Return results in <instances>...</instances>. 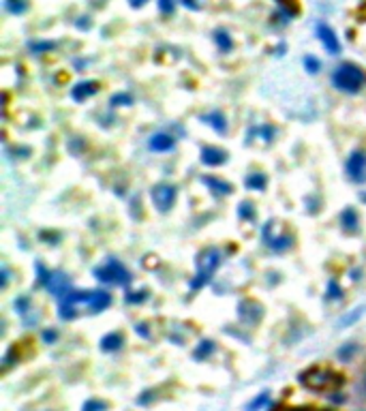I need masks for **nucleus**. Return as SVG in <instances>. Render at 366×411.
<instances>
[{
  "label": "nucleus",
  "mask_w": 366,
  "mask_h": 411,
  "mask_svg": "<svg viewBox=\"0 0 366 411\" xmlns=\"http://www.w3.org/2000/svg\"><path fill=\"white\" fill-rule=\"evenodd\" d=\"M56 336H58V334H56L54 330H45V332H43V341H45V343H52V341H56Z\"/></svg>",
  "instance_id": "35"
},
{
  "label": "nucleus",
  "mask_w": 366,
  "mask_h": 411,
  "mask_svg": "<svg viewBox=\"0 0 366 411\" xmlns=\"http://www.w3.org/2000/svg\"><path fill=\"white\" fill-rule=\"evenodd\" d=\"M173 137L167 135V133H158V135H152L150 140V148L156 150V152H165V150H171L173 148Z\"/></svg>",
  "instance_id": "13"
},
{
  "label": "nucleus",
  "mask_w": 366,
  "mask_h": 411,
  "mask_svg": "<svg viewBox=\"0 0 366 411\" xmlns=\"http://www.w3.org/2000/svg\"><path fill=\"white\" fill-rule=\"evenodd\" d=\"M37 270H39V281L50 289V294L54 296H62V294H69L71 289H69V279H67V274H62V272H47L41 263L37 265Z\"/></svg>",
  "instance_id": "5"
},
{
  "label": "nucleus",
  "mask_w": 366,
  "mask_h": 411,
  "mask_svg": "<svg viewBox=\"0 0 366 411\" xmlns=\"http://www.w3.org/2000/svg\"><path fill=\"white\" fill-rule=\"evenodd\" d=\"M158 9L163 13H171L173 11V0H158Z\"/></svg>",
  "instance_id": "31"
},
{
  "label": "nucleus",
  "mask_w": 366,
  "mask_h": 411,
  "mask_svg": "<svg viewBox=\"0 0 366 411\" xmlns=\"http://www.w3.org/2000/svg\"><path fill=\"white\" fill-rule=\"evenodd\" d=\"M347 174L353 182H364L366 180V152H353L347 161Z\"/></svg>",
  "instance_id": "7"
},
{
  "label": "nucleus",
  "mask_w": 366,
  "mask_h": 411,
  "mask_svg": "<svg viewBox=\"0 0 366 411\" xmlns=\"http://www.w3.org/2000/svg\"><path fill=\"white\" fill-rule=\"evenodd\" d=\"M238 309H240V317L246 319V321H257L261 317V306L255 304V302H251V300H244Z\"/></svg>",
  "instance_id": "12"
},
{
  "label": "nucleus",
  "mask_w": 366,
  "mask_h": 411,
  "mask_svg": "<svg viewBox=\"0 0 366 411\" xmlns=\"http://www.w3.org/2000/svg\"><path fill=\"white\" fill-rule=\"evenodd\" d=\"M152 201L161 212H167L173 206V201H176V187H171V184H158V187L152 189Z\"/></svg>",
  "instance_id": "6"
},
{
  "label": "nucleus",
  "mask_w": 366,
  "mask_h": 411,
  "mask_svg": "<svg viewBox=\"0 0 366 411\" xmlns=\"http://www.w3.org/2000/svg\"><path fill=\"white\" fill-rule=\"evenodd\" d=\"M97 90H99V84H97V82H82V84L73 86L71 96H73L75 101H84V99H88V96H92Z\"/></svg>",
  "instance_id": "10"
},
{
  "label": "nucleus",
  "mask_w": 366,
  "mask_h": 411,
  "mask_svg": "<svg viewBox=\"0 0 366 411\" xmlns=\"http://www.w3.org/2000/svg\"><path fill=\"white\" fill-rule=\"evenodd\" d=\"M107 405L103 400H86L84 402V411H105Z\"/></svg>",
  "instance_id": "27"
},
{
  "label": "nucleus",
  "mask_w": 366,
  "mask_h": 411,
  "mask_svg": "<svg viewBox=\"0 0 366 411\" xmlns=\"http://www.w3.org/2000/svg\"><path fill=\"white\" fill-rule=\"evenodd\" d=\"M5 5L11 13H24L26 11V3H24V0H7Z\"/></svg>",
  "instance_id": "24"
},
{
  "label": "nucleus",
  "mask_w": 366,
  "mask_h": 411,
  "mask_svg": "<svg viewBox=\"0 0 366 411\" xmlns=\"http://www.w3.org/2000/svg\"><path fill=\"white\" fill-rule=\"evenodd\" d=\"M152 398H154V392H144V396H139L137 402H139V405H148Z\"/></svg>",
  "instance_id": "34"
},
{
  "label": "nucleus",
  "mask_w": 366,
  "mask_h": 411,
  "mask_svg": "<svg viewBox=\"0 0 366 411\" xmlns=\"http://www.w3.org/2000/svg\"><path fill=\"white\" fill-rule=\"evenodd\" d=\"M332 82H334V86L340 88V90H345V92H360L366 77L362 73V69H357L355 64L347 62V64H340V67L334 71Z\"/></svg>",
  "instance_id": "2"
},
{
  "label": "nucleus",
  "mask_w": 366,
  "mask_h": 411,
  "mask_svg": "<svg viewBox=\"0 0 366 411\" xmlns=\"http://www.w3.org/2000/svg\"><path fill=\"white\" fill-rule=\"evenodd\" d=\"M266 240V244L270 248H274V251H285V248H289L293 244V238L291 236H278V238H264Z\"/></svg>",
  "instance_id": "16"
},
{
  "label": "nucleus",
  "mask_w": 366,
  "mask_h": 411,
  "mask_svg": "<svg viewBox=\"0 0 366 411\" xmlns=\"http://www.w3.org/2000/svg\"><path fill=\"white\" fill-rule=\"evenodd\" d=\"M223 259V255L219 248H206V251L200 255V259H197V277L193 279V283H191V287L193 289H200L204 287L208 281L212 279V272L219 268V263Z\"/></svg>",
  "instance_id": "3"
},
{
  "label": "nucleus",
  "mask_w": 366,
  "mask_h": 411,
  "mask_svg": "<svg viewBox=\"0 0 366 411\" xmlns=\"http://www.w3.org/2000/svg\"><path fill=\"white\" fill-rule=\"evenodd\" d=\"M343 296V292H340V287L336 285V281H330L328 283V298H332V300H336V298Z\"/></svg>",
  "instance_id": "29"
},
{
  "label": "nucleus",
  "mask_w": 366,
  "mask_h": 411,
  "mask_svg": "<svg viewBox=\"0 0 366 411\" xmlns=\"http://www.w3.org/2000/svg\"><path fill=\"white\" fill-rule=\"evenodd\" d=\"M204 122H208L210 126H214L219 133H225V128H227V122H225V116L219 114V111H214V114H208V116H204Z\"/></svg>",
  "instance_id": "18"
},
{
  "label": "nucleus",
  "mask_w": 366,
  "mask_h": 411,
  "mask_svg": "<svg viewBox=\"0 0 366 411\" xmlns=\"http://www.w3.org/2000/svg\"><path fill=\"white\" fill-rule=\"evenodd\" d=\"M217 43H219V47H221L223 52H229V50H232V39H229V35H227V32H223V30L217 32Z\"/></svg>",
  "instance_id": "21"
},
{
  "label": "nucleus",
  "mask_w": 366,
  "mask_h": 411,
  "mask_svg": "<svg viewBox=\"0 0 366 411\" xmlns=\"http://www.w3.org/2000/svg\"><path fill=\"white\" fill-rule=\"evenodd\" d=\"M122 334H118V332H111L107 336H103L101 338V349L103 351H116V349H120L122 347Z\"/></svg>",
  "instance_id": "14"
},
{
  "label": "nucleus",
  "mask_w": 366,
  "mask_h": 411,
  "mask_svg": "<svg viewBox=\"0 0 366 411\" xmlns=\"http://www.w3.org/2000/svg\"><path fill=\"white\" fill-rule=\"evenodd\" d=\"M109 304H111V296H109L107 292H92L90 302H88V306H90V311H92V313L105 311Z\"/></svg>",
  "instance_id": "11"
},
{
  "label": "nucleus",
  "mask_w": 366,
  "mask_h": 411,
  "mask_svg": "<svg viewBox=\"0 0 366 411\" xmlns=\"http://www.w3.org/2000/svg\"><path fill=\"white\" fill-rule=\"evenodd\" d=\"M317 35H319L321 43L325 45V50H328L330 54H338L340 43H338V39H336V35L332 32L330 26H325V24H319V26H317Z\"/></svg>",
  "instance_id": "8"
},
{
  "label": "nucleus",
  "mask_w": 366,
  "mask_h": 411,
  "mask_svg": "<svg viewBox=\"0 0 366 411\" xmlns=\"http://www.w3.org/2000/svg\"><path fill=\"white\" fill-rule=\"evenodd\" d=\"M133 103V96L131 94H114L111 96V105H131Z\"/></svg>",
  "instance_id": "25"
},
{
  "label": "nucleus",
  "mask_w": 366,
  "mask_h": 411,
  "mask_svg": "<svg viewBox=\"0 0 366 411\" xmlns=\"http://www.w3.org/2000/svg\"><path fill=\"white\" fill-rule=\"evenodd\" d=\"M94 277H97L101 283H114V285H129L131 283V272L116 259H111L105 265L97 268L94 270Z\"/></svg>",
  "instance_id": "4"
},
{
  "label": "nucleus",
  "mask_w": 366,
  "mask_h": 411,
  "mask_svg": "<svg viewBox=\"0 0 366 411\" xmlns=\"http://www.w3.org/2000/svg\"><path fill=\"white\" fill-rule=\"evenodd\" d=\"M270 400V396H268V392H261L257 398H253L251 402H249V411H257V409H261L266 405V402Z\"/></svg>",
  "instance_id": "22"
},
{
  "label": "nucleus",
  "mask_w": 366,
  "mask_h": 411,
  "mask_svg": "<svg viewBox=\"0 0 366 411\" xmlns=\"http://www.w3.org/2000/svg\"><path fill=\"white\" fill-rule=\"evenodd\" d=\"M146 5V0H131V7H141Z\"/></svg>",
  "instance_id": "38"
},
{
  "label": "nucleus",
  "mask_w": 366,
  "mask_h": 411,
  "mask_svg": "<svg viewBox=\"0 0 366 411\" xmlns=\"http://www.w3.org/2000/svg\"><path fill=\"white\" fill-rule=\"evenodd\" d=\"M212 351H214V343L212 341H202L193 356H195V360H204V358H208Z\"/></svg>",
  "instance_id": "20"
},
{
  "label": "nucleus",
  "mask_w": 366,
  "mask_h": 411,
  "mask_svg": "<svg viewBox=\"0 0 366 411\" xmlns=\"http://www.w3.org/2000/svg\"><path fill=\"white\" fill-rule=\"evenodd\" d=\"M255 133L264 137L266 142H270L274 137V128L272 126H259V128H253V131H251V135H255Z\"/></svg>",
  "instance_id": "26"
},
{
  "label": "nucleus",
  "mask_w": 366,
  "mask_h": 411,
  "mask_svg": "<svg viewBox=\"0 0 366 411\" xmlns=\"http://www.w3.org/2000/svg\"><path fill=\"white\" fill-rule=\"evenodd\" d=\"M340 223H343V227L345 229H349V231H353V229H357V214H355V210L353 208H347V210H343V214H340Z\"/></svg>",
  "instance_id": "17"
},
{
  "label": "nucleus",
  "mask_w": 366,
  "mask_h": 411,
  "mask_svg": "<svg viewBox=\"0 0 366 411\" xmlns=\"http://www.w3.org/2000/svg\"><path fill=\"white\" fill-rule=\"evenodd\" d=\"M304 67L311 71V73H317V71H319V60H317L315 56H306V58H304Z\"/></svg>",
  "instance_id": "28"
},
{
  "label": "nucleus",
  "mask_w": 366,
  "mask_h": 411,
  "mask_svg": "<svg viewBox=\"0 0 366 411\" xmlns=\"http://www.w3.org/2000/svg\"><path fill=\"white\" fill-rule=\"evenodd\" d=\"M33 50L41 54V52H47V50H54V43H50V41H47V43H35Z\"/></svg>",
  "instance_id": "32"
},
{
  "label": "nucleus",
  "mask_w": 366,
  "mask_h": 411,
  "mask_svg": "<svg viewBox=\"0 0 366 411\" xmlns=\"http://www.w3.org/2000/svg\"><path fill=\"white\" fill-rule=\"evenodd\" d=\"M238 214H240L242 219H251V216H253V206L251 204H242L240 210H238Z\"/></svg>",
  "instance_id": "30"
},
{
  "label": "nucleus",
  "mask_w": 366,
  "mask_h": 411,
  "mask_svg": "<svg viewBox=\"0 0 366 411\" xmlns=\"http://www.w3.org/2000/svg\"><path fill=\"white\" fill-rule=\"evenodd\" d=\"M182 3H185L187 7H191V9H200V5L193 3V0H182Z\"/></svg>",
  "instance_id": "36"
},
{
  "label": "nucleus",
  "mask_w": 366,
  "mask_h": 411,
  "mask_svg": "<svg viewBox=\"0 0 366 411\" xmlns=\"http://www.w3.org/2000/svg\"><path fill=\"white\" fill-rule=\"evenodd\" d=\"M266 176L264 174H251L249 178H246V187L253 189V191H261V189H266Z\"/></svg>",
  "instance_id": "19"
},
{
  "label": "nucleus",
  "mask_w": 366,
  "mask_h": 411,
  "mask_svg": "<svg viewBox=\"0 0 366 411\" xmlns=\"http://www.w3.org/2000/svg\"><path fill=\"white\" fill-rule=\"evenodd\" d=\"M300 383L306 385L308 390L315 392H330V390H338L345 383V377L334 373L332 368H323V366H315L308 368L300 375Z\"/></svg>",
  "instance_id": "1"
},
{
  "label": "nucleus",
  "mask_w": 366,
  "mask_h": 411,
  "mask_svg": "<svg viewBox=\"0 0 366 411\" xmlns=\"http://www.w3.org/2000/svg\"><path fill=\"white\" fill-rule=\"evenodd\" d=\"M126 300H129V302H144V300H146V292H141V294H129V296H126Z\"/></svg>",
  "instance_id": "33"
},
{
  "label": "nucleus",
  "mask_w": 366,
  "mask_h": 411,
  "mask_svg": "<svg viewBox=\"0 0 366 411\" xmlns=\"http://www.w3.org/2000/svg\"><path fill=\"white\" fill-rule=\"evenodd\" d=\"M135 330H137L139 334H144V336H148V330L144 328V326H135Z\"/></svg>",
  "instance_id": "37"
},
{
  "label": "nucleus",
  "mask_w": 366,
  "mask_h": 411,
  "mask_svg": "<svg viewBox=\"0 0 366 411\" xmlns=\"http://www.w3.org/2000/svg\"><path fill=\"white\" fill-rule=\"evenodd\" d=\"M227 161V152L225 150H221V148H214V146H206L202 150V163L204 165H221V163H225Z\"/></svg>",
  "instance_id": "9"
},
{
  "label": "nucleus",
  "mask_w": 366,
  "mask_h": 411,
  "mask_svg": "<svg viewBox=\"0 0 366 411\" xmlns=\"http://www.w3.org/2000/svg\"><path fill=\"white\" fill-rule=\"evenodd\" d=\"M204 184H208V187L214 191V193H219V195H229L232 193V187H229L227 182H223L219 178H212V176H204Z\"/></svg>",
  "instance_id": "15"
},
{
  "label": "nucleus",
  "mask_w": 366,
  "mask_h": 411,
  "mask_svg": "<svg viewBox=\"0 0 366 411\" xmlns=\"http://www.w3.org/2000/svg\"><path fill=\"white\" fill-rule=\"evenodd\" d=\"M278 3H283V5H285V3H289V0H278Z\"/></svg>",
  "instance_id": "39"
},
{
  "label": "nucleus",
  "mask_w": 366,
  "mask_h": 411,
  "mask_svg": "<svg viewBox=\"0 0 366 411\" xmlns=\"http://www.w3.org/2000/svg\"><path fill=\"white\" fill-rule=\"evenodd\" d=\"M362 313H364V309H362V306H357V309H355V311H351V313H349V315H347V317H343V319H340V321H338V324H340V326H343V328H347L349 324H353V321H355L357 317H360V315H362Z\"/></svg>",
  "instance_id": "23"
}]
</instances>
